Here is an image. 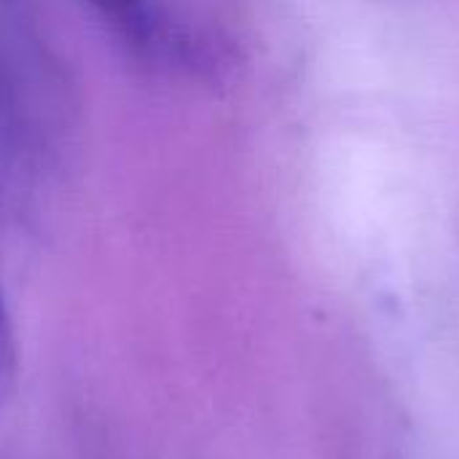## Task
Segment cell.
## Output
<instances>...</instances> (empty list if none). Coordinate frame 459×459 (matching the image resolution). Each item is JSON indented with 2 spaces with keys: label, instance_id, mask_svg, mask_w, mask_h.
<instances>
[{
  "label": "cell",
  "instance_id": "2",
  "mask_svg": "<svg viewBox=\"0 0 459 459\" xmlns=\"http://www.w3.org/2000/svg\"><path fill=\"white\" fill-rule=\"evenodd\" d=\"M13 385H16V339H13L8 307H5L3 288H0V411L8 403Z\"/></svg>",
  "mask_w": 459,
  "mask_h": 459
},
{
  "label": "cell",
  "instance_id": "1",
  "mask_svg": "<svg viewBox=\"0 0 459 459\" xmlns=\"http://www.w3.org/2000/svg\"><path fill=\"white\" fill-rule=\"evenodd\" d=\"M89 5L126 46L148 59L175 56L186 46L159 0H89Z\"/></svg>",
  "mask_w": 459,
  "mask_h": 459
}]
</instances>
